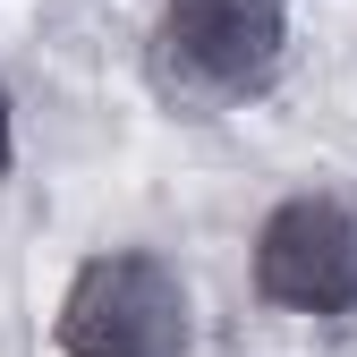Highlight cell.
Returning a JSON list of instances; mask_svg holds the SVG:
<instances>
[{"mask_svg": "<svg viewBox=\"0 0 357 357\" xmlns=\"http://www.w3.org/2000/svg\"><path fill=\"white\" fill-rule=\"evenodd\" d=\"M247 289L298 324H357V204L340 188H289L247 238Z\"/></svg>", "mask_w": 357, "mask_h": 357, "instance_id": "3", "label": "cell"}, {"mask_svg": "<svg viewBox=\"0 0 357 357\" xmlns=\"http://www.w3.org/2000/svg\"><path fill=\"white\" fill-rule=\"evenodd\" d=\"M196 289L162 247H94L77 255L52 306V357H188Z\"/></svg>", "mask_w": 357, "mask_h": 357, "instance_id": "2", "label": "cell"}, {"mask_svg": "<svg viewBox=\"0 0 357 357\" xmlns=\"http://www.w3.org/2000/svg\"><path fill=\"white\" fill-rule=\"evenodd\" d=\"M289 68V0H162L145 26V94L170 119L247 111Z\"/></svg>", "mask_w": 357, "mask_h": 357, "instance_id": "1", "label": "cell"}, {"mask_svg": "<svg viewBox=\"0 0 357 357\" xmlns=\"http://www.w3.org/2000/svg\"><path fill=\"white\" fill-rule=\"evenodd\" d=\"M17 170V94H9V77H0V178Z\"/></svg>", "mask_w": 357, "mask_h": 357, "instance_id": "4", "label": "cell"}]
</instances>
